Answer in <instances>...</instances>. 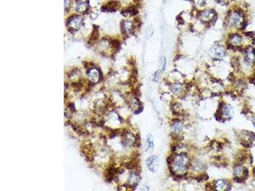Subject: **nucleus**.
Wrapping results in <instances>:
<instances>
[{
	"mask_svg": "<svg viewBox=\"0 0 255 191\" xmlns=\"http://www.w3.org/2000/svg\"><path fill=\"white\" fill-rule=\"evenodd\" d=\"M81 19L76 16L71 18L70 21H68V26L70 27L71 29H79V27L81 26Z\"/></svg>",
	"mask_w": 255,
	"mask_h": 191,
	"instance_id": "39448f33",
	"label": "nucleus"
},
{
	"mask_svg": "<svg viewBox=\"0 0 255 191\" xmlns=\"http://www.w3.org/2000/svg\"><path fill=\"white\" fill-rule=\"evenodd\" d=\"M228 80H229L230 82H234V81L235 80V77H234V76L233 75L232 73H231V74H230V75H229V76H228Z\"/></svg>",
	"mask_w": 255,
	"mask_h": 191,
	"instance_id": "4be33fe9",
	"label": "nucleus"
},
{
	"mask_svg": "<svg viewBox=\"0 0 255 191\" xmlns=\"http://www.w3.org/2000/svg\"><path fill=\"white\" fill-rule=\"evenodd\" d=\"M69 5H70V1L69 0H65V9H66V8H67L69 7Z\"/></svg>",
	"mask_w": 255,
	"mask_h": 191,
	"instance_id": "5701e85b",
	"label": "nucleus"
},
{
	"mask_svg": "<svg viewBox=\"0 0 255 191\" xmlns=\"http://www.w3.org/2000/svg\"><path fill=\"white\" fill-rule=\"evenodd\" d=\"M253 173H254V174H255V167L253 168Z\"/></svg>",
	"mask_w": 255,
	"mask_h": 191,
	"instance_id": "bb28decb",
	"label": "nucleus"
},
{
	"mask_svg": "<svg viewBox=\"0 0 255 191\" xmlns=\"http://www.w3.org/2000/svg\"><path fill=\"white\" fill-rule=\"evenodd\" d=\"M230 43L234 46H239L241 43V37L238 34H232L230 36Z\"/></svg>",
	"mask_w": 255,
	"mask_h": 191,
	"instance_id": "1a4fd4ad",
	"label": "nucleus"
},
{
	"mask_svg": "<svg viewBox=\"0 0 255 191\" xmlns=\"http://www.w3.org/2000/svg\"><path fill=\"white\" fill-rule=\"evenodd\" d=\"M222 1H228V0H222Z\"/></svg>",
	"mask_w": 255,
	"mask_h": 191,
	"instance_id": "cd10ccee",
	"label": "nucleus"
},
{
	"mask_svg": "<svg viewBox=\"0 0 255 191\" xmlns=\"http://www.w3.org/2000/svg\"><path fill=\"white\" fill-rule=\"evenodd\" d=\"M146 164L148 169L150 171L154 173L158 169V159L156 156H151L148 158L146 161Z\"/></svg>",
	"mask_w": 255,
	"mask_h": 191,
	"instance_id": "f257e3e1",
	"label": "nucleus"
},
{
	"mask_svg": "<svg viewBox=\"0 0 255 191\" xmlns=\"http://www.w3.org/2000/svg\"><path fill=\"white\" fill-rule=\"evenodd\" d=\"M242 17V13L238 12L233 13L232 15H230L229 18V24H230V26L234 27V28L237 27L238 24L241 23Z\"/></svg>",
	"mask_w": 255,
	"mask_h": 191,
	"instance_id": "f03ea898",
	"label": "nucleus"
},
{
	"mask_svg": "<svg viewBox=\"0 0 255 191\" xmlns=\"http://www.w3.org/2000/svg\"><path fill=\"white\" fill-rule=\"evenodd\" d=\"M123 29L125 33L132 34L133 32V24L130 21H125L123 23Z\"/></svg>",
	"mask_w": 255,
	"mask_h": 191,
	"instance_id": "0eeeda50",
	"label": "nucleus"
},
{
	"mask_svg": "<svg viewBox=\"0 0 255 191\" xmlns=\"http://www.w3.org/2000/svg\"><path fill=\"white\" fill-rule=\"evenodd\" d=\"M67 108H69L72 111H75V105L73 103H67Z\"/></svg>",
	"mask_w": 255,
	"mask_h": 191,
	"instance_id": "f3484780",
	"label": "nucleus"
},
{
	"mask_svg": "<svg viewBox=\"0 0 255 191\" xmlns=\"http://www.w3.org/2000/svg\"><path fill=\"white\" fill-rule=\"evenodd\" d=\"M214 10H205L204 11H202L200 13L199 18L203 21L212 20V19L214 16Z\"/></svg>",
	"mask_w": 255,
	"mask_h": 191,
	"instance_id": "7ed1b4c3",
	"label": "nucleus"
},
{
	"mask_svg": "<svg viewBox=\"0 0 255 191\" xmlns=\"http://www.w3.org/2000/svg\"><path fill=\"white\" fill-rule=\"evenodd\" d=\"M208 178H209V176H208L206 173H205V174H201V175L199 176L198 177H197L196 180L198 182H202V181L205 180H207Z\"/></svg>",
	"mask_w": 255,
	"mask_h": 191,
	"instance_id": "2eb2a0df",
	"label": "nucleus"
},
{
	"mask_svg": "<svg viewBox=\"0 0 255 191\" xmlns=\"http://www.w3.org/2000/svg\"><path fill=\"white\" fill-rule=\"evenodd\" d=\"M244 170H245V168H243L241 166H237V167H235L234 169V176H240L242 175V176L244 172Z\"/></svg>",
	"mask_w": 255,
	"mask_h": 191,
	"instance_id": "f8f14e48",
	"label": "nucleus"
},
{
	"mask_svg": "<svg viewBox=\"0 0 255 191\" xmlns=\"http://www.w3.org/2000/svg\"><path fill=\"white\" fill-rule=\"evenodd\" d=\"M254 32H248L246 33V35H247V36H249V37H252L253 36Z\"/></svg>",
	"mask_w": 255,
	"mask_h": 191,
	"instance_id": "a878e982",
	"label": "nucleus"
},
{
	"mask_svg": "<svg viewBox=\"0 0 255 191\" xmlns=\"http://www.w3.org/2000/svg\"><path fill=\"white\" fill-rule=\"evenodd\" d=\"M85 7L84 3L81 1H79L77 2V6L76 7V10L79 11V12H81L82 11V10L84 9V8Z\"/></svg>",
	"mask_w": 255,
	"mask_h": 191,
	"instance_id": "dca6fc26",
	"label": "nucleus"
},
{
	"mask_svg": "<svg viewBox=\"0 0 255 191\" xmlns=\"http://www.w3.org/2000/svg\"><path fill=\"white\" fill-rule=\"evenodd\" d=\"M245 59L249 63H251V62L255 61V56L253 49H252L251 47H249L246 49Z\"/></svg>",
	"mask_w": 255,
	"mask_h": 191,
	"instance_id": "423d86ee",
	"label": "nucleus"
},
{
	"mask_svg": "<svg viewBox=\"0 0 255 191\" xmlns=\"http://www.w3.org/2000/svg\"><path fill=\"white\" fill-rule=\"evenodd\" d=\"M152 32H153V30L152 29H148L147 30V35L148 36H151L152 35Z\"/></svg>",
	"mask_w": 255,
	"mask_h": 191,
	"instance_id": "393cba45",
	"label": "nucleus"
},
{
	"mask_svg": "<svg viewBox=\"0 0 255 191\" xmlns=\"http://www.w3.org/2000/svg\"><path fill=\"white\" fill-rule=\"evenodd\" d=\"M147 151H152L153 149H154V143H153V139L151 135H147Z\"/></svg>",
	"mask_w": 255,
	"mask_h": 191,
	"instance_id": "ddd939ff",
	"label": "nucleus"
},
{
	"mask_svg": "<svg viewBox=\"0 0 255 191\" xmlns=\"http://www.w3.org/2000/svg\"><path fill=\"white\" fill-rule=\"evenodd\" d=\"M174 160H175V158L172 155H170V156L167 158V162H168V164H171L172 162H174Z\"/></svg>",
	"mask_w": 255,
	"mask_h": 191,
	"instance_id": "aec40b11",
	"label": "nucleus"
},
{
	"mask_svg": "<svg viewBox=\"0 0 255 191\" xmlns=\"http://www.w3.org/2000/svg\"><path fill=\"white\" fill-rule=\"evenodd\" d=\"M194 2L197 6H203L205 3V0H194Z\"/></svg>",
	"mask_w": 255,
	"mask_h": 191,
	"instance_id": "6ab92c4d",
	"label": "nucleus"
},
{
	"mask_svg": "<svg viewBox=\"0 0 255 191\" xmlns=\"http://www.w3.org/2000/svg\"><path fill=\"white\" fill-rule=\"evenodd\" d=\"M232 113L233 110L230 106L224 105L223 107L222 108V113L225 117H230L232 114Z\"/></svg>",
	"mask_w": 255,
	"mask_h": 191,
	"instance_id": "9b49d317",
	"label": "nucleus"
},
{
	"mask_svg": "<svg viewBox=\"0 0 255 191\" xmlns=\"http://www.w3.org/2000/svg\"><path fill=\"white\" fill-rule=\"evenodd\" d=\"M98 30H94V31H93V32L92 36H91L92 40H96L98 38Z\"/></svg>",
	"mask_w": 255,
	"mask_h": 191,
	"instance_id": "a211bd4d",
	"label": "nucleus"
},
{
	"mask_svg": "<svg viewBox=\"0 0 255 191\" xmlns=\"http://www.w3.org/2000/svg\"><path fill=\"white\" fill-rule=\"evenodd\" d=\"M158 72H156L154 73V79H153V80H154V81L156 82V81L158 80Z\"/></svg>",
	"mask_w": 255,
	"mask_h": 191,
	"instance_id": "b1692460",
	"label": "nucleus"
},
{
	"mask_svg": "<svg viewBox=\"0 0 255 191\" xmlns=\"http://www.w3.org/2000/svg\"><path fill=\"white\" fill-rule=\"evenodd\" d=\"M170 89L175 94H179L182 90V84L179 83H175L170 86Z\"/></svg>",
	"mask_w": 255,
	"mask_h": 191,
	"instance_id": "9d476101",
	"label": "nucleus"
},
{
	"mask_svg": "<svg viewBox=\"0 0 255 191\" xmlns=\"http://www.w3.org/2000/svg\"><path fill=\"white\" fill-rule=\"evenodd\" d=\"M216 187L217 189H219V190H223L224 188L226 187V182L223 180H219L216 182Z\"/></svg>",
	"mask_w": 255,
	"mask_h": 191,
	"instance_id": "4468645a",
	"label": "nucleus"
},
{
	"mask_svg": "<svg viewBox=\"0 0 255 191\" xmlns=\"http://www.w3.org/2000/svg\"><path fill=\"white\" fill-rule=\"evenodd\" d=\"M132 93H133V94L134 96H138L140 95V91H139V89L138 88L133 89L132 90Z\"/></svg>",
	"mask_w": 255,
	"mask_h": 191,
	"instance_id": "412c9836",
	"label": "nucleus"
},
{
	"mask_svg": "<svg viewBox=\"0 0 255 191\" xmlns=\"http://www.w3.org/2000/svg\"><path fill=\"white\" fill-rule=\"evenodd\" d=\"M172 128L175 132L179 133L183 129V125L182 122H180L179 120L175 119L173 121V123L172 125Z\"/></svg>",
	"mask_w": 255,
	"mask_h": 191,
	"instance_id": "6e6552de",
	"label": "nucleus"
},
{
	"mask_svg": "<svg viewBox=\"0 0 255 191\" xmlns=\"http://www.w3.org/2000/svg\"><path fill=\"white\" fill-rule=\"evenodd\" d=\"M212 53L217 58H223L225 55L224 49L222 47H220V46H215L212 49Z\"/></svg>",
	"mask_w": 255,
	"mask_h": 191,
	"instance_id": "20e7f679",
	"label": "nucleus"
}]
</instances>
